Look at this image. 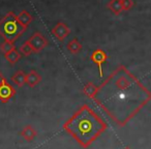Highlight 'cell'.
<instances>
[{
	"mask_svg": "<svg viewBox=\"0 0 151 149\" xmlns=\"http://www.w3.org/2000/svg\"><path fill=\"white\" fill-rule=\"evenodd\" d=\"M67 50L71 54H78L82 50V44L79 42L77 38H73L70 42L67 44Z\"/></svg>",
	"mask_w": 151,
	"mask_h": 149,
	"instance_id": "4fadbf2b",
	"label": "cell"
},
{
	"mask_svg": "<svg viewBox=\"0 0 151 149\" xmlns=\"http://www.w3.org/2000/svg\"><path fill=\"white\" fill-rule=\"evenodd\" d=\"M28 42L31 46L33 53H40L42 50H44L47 46H48L49 42L42 33L40 32H35L31 37L28 40Z\"/></svg>",
	"mask_w": 151,
	"mask_h": 149,
	"instance_id": "277c9868",
	"label": "cell"
},
{
	"mask_svg": "<svg viewBox=\"0 0 151 149\" xmlns=\"http://www.w3.org/2000/svg\"><path fill=\"white\" fill-rule=\"evenodd\" d=\"M107 128V122L88 105L81 106L63 124V130L83 148H88Z\"/></svg>",
	"mask_w": 151,
	"mask_h": 149,
	"instance_id": "7a4b0ae2",
	"label": "cell"
},
{
	"mask_svg": "<svg viewBox=\"0 0 151 149\" xmlns=\"http://www.w3.org/2000/svg\"><path fill=\"white\" fill-rule=\"evenodd\" d=\"M14 49H16L15 44L12 42H7V40H4L2 44L0 45V51L3 53V54H7L9 53L11 51H13Z\"/></svg>",
	"mask_w": 151,
	"mask_h": 149,
	"instance_id": "2e32d148",
	"label": "cell"
},
{
	"mask_svg": "<svg viewBox=\"0 0 151 149\" xmlns=\"http://www.w3.org/2000/svg\"><path fill=\"white\" fill-rule=\"evenodd\" d=\"M121 5L123 11H129L134 6V1L132 0H121Z\"/></svg>",
	"mask_w": 151,
	"mask_h": 149,
	"instance_id": "ac0fdd59",
	"label": "cell"
},
{
	"mask_svg": "<svg viewBox=\"0 0 151 149\" xmlns=\"http://www.w3.org/2000/svg\"><path fill=\"white\" fill-rule=\"evenodd\" d=\"M42 81V77L34 69H31L28 73H26V84L30 87L33 88L36 85H38Z\"/></svg>",
	"mask_w": 151,
	"mask_h": 149,
	"instance_id": "ba28073f",
	"label": "cell"
},
{
	"mask_svg": "<svg viewBox=\"0 0 151 149\" xmlns=\"http://www.w3.org/2000/svg\"><path fill=\"white\" fill-rule=\"evenodd\" d=\"M12 81L18 87H23L26 84V73L23 71H18L12 76Z\"/></svg>",
	"mask_w": 151,
	"mask_h": 149,
	"instance_id": "30bf717a",
	"label": "cell"
},
{
	"mask_svg": "<svg viewBox=\"0 0 151 149\" xmlns=\"http://www.w3.org/2000/svg\"><path fill=\"white\" fill-rule=\"evenodd\" d=\"M20 135H21L22 138H24L26 141L31 142V141H33L34 138L37 136V132H36V130L33 127V126H31L30 124H28V125L24 126V128L21 130Z\"/></svg>",
	"mask_w": 151,
	"mask_h": 149,
	"instance_id": "9c48e42d",
	"label": "cell"
},
{
	"mask_svg": "<svg viewBox=\"0 0 151 149\" xmlns=\"http://www.w3.org/2000/svg\"><path fill=\"white\" fill-rule=\"evenodd\" d=\"M96 91H97V86H95L92 82H88L84 86V88H83V92H84V94L91 99H94L95 94H96Z\"/></svg>",
	"mask_w": 151,
	"mask_h": 149,
	"instance_id": "7c38bea8",
	"label": "cell"
},
{
	"mask_svg": "<svg viewBox=\"0 0 151 149\" xmlns=\"http://www.w3.org/2000/svg\"><path fill=\"white\" fill-rule=\"evenodd\" d=\"M17 18H18V21L26 28H27L28 25L32 22V16L30 15L27 11H22L21 13L17 16Z\"/></svg>",
	"mask_w": 151,
	"mask_h": 149,
	"instance_id": "8fae6325",
	"label": "cell"
},
{
	"mask_svg": "<svg viewBox=\"0 0 151 149\" xmlns=\"http://www.w3.org/2000/svg\"><path fill=\"white\" fill-rule=\"evenodd\" d=\"M7 82V80H6V78H5L4 76H3V73L0 71V85H2V84H4V83H6Z\"/></svg>",
	"mask_w": 151,
	"mask_h": 149,
	"instance_id": "d6986e66",
	"label": "cell"
},
{
	"mask_svg": "<svg viewBox=\"0 0 151 149\" xmlns=\"http://www.w3.org/2000/svg\"><path fill=\"white\" fill-rule=\"evenodd\" d=\"M93 101L119 127L151 101V91L124 65H118L97 86Z\"/></svg>",
	"mask_w": 151,
	"mask_h": 149,
	"instance_id": "6da1fadb",
	"label": "cell"
},
{
	"mask_svg": "<svg viewBox=\"0 0 151 149\" xmlns=\"http://www.w3.org/2000/svg\"><path fill=\"white\" fill-rule=\"evenodd\" d=\"M108 9L111 12H113V14H115V15L121 14V12H123L121 5V0H111L108 3Z\"/></svg>",
	"mask_w": 151,
	"mask_h": 149,
	"instance_id": "9a60e30c",
	"label": "cell"
},
{
	"mask_svg": "<svg viewBox=\"0 0 151 149\" xmlns=\"http://www.w3.org/2000/svg\"><path fill=\"white\" fill-rule=\"evenodd\" d=\"M20 53L21 55H24V56H29L33 53V50H32L31 46L30 44L28 42V40H26L21 47H20Z\"/></svg>",
	"mask_w": 151,
	"mask_h": 149,
	"instance_id": "e0dca14e",
	"label": "cell"
},
{
	"mask_svg": "<svg viewBox=\"0 0 151 149\" xmlns=\"http://www.w3.org/2000/svg\"><path fill=\"white\" fill-rule=\"evenodd\" d=\"M90 58H91V60H92V62L97 65V67H99V77L103 78V75H104L103 64L108 60L107 53H106L104 50H101V49H96V50H94L92 52Z\"/></svg>",
	"mask_w": 151,
	"mask_h": 149,
	"instance_id": "5b68a950",
	"label": "cell"
},
{
	"mask_svg": "<svg viewBox=\"0 0 151 149\" xmlns=\"http://www.w3.org/2000/svg\"><path fill=\"white\" fill-rule=\"evenodd\" d=\"M4 57H5V59L11 63V64H16V63L21 59L22 55H21V53L17 50V49H14L13 51H11L9 53L5 54Z\"/></svg>",
	"mask_w": 151,
	"mask_h": 149,
	"instance_id": "5bb4252c",
	"label": "cell"
},
{
	"mask_svg": "<svg viewBox=\"0 0 151 149\" xmlns=\"http://www.w3.org/2000/svg\"><path fill=\"white\" fill-rule=\"evenodd\" d=\"M124 149H130V147H128V146H127V147H125Z\"/></svg>",
	"mask_w": 151,
	"mask_h": 149,
	"instance_id": "ffe728a7",
	"label": "cell"
},
{
	"mask_svg": "<svg viewBox=\"0 0 151 149\" xmlns=\"http://www.w3.org/2000/svg\"><path fill=\"white\" fill-rule=\"evenodd\" d=\"M52 33L54 34V36L57 38L58 40H64L65 37L70 33V29L67 27V25L65 23H57L55 25V27L52 29Z\"/></svg>",
	"mask_w": 151,
	"mask_h": 149,
	"instance_id": "52a82bcc",
	"label": "cell"
},
{
	"mask_svg": "<svg viewBox=\"0 0 151 149\" xmlns=\"http://www.w3.org/2000/svg\"><path fill=\"white\" fill-rule=\"evenodd\" d=\"M25 31L26 27L18 21L17 15L13 12H9L0 20V35L4 40L15 42Z\"/></svg>",
	"mask_w": 151,
	"mask_h": 149,
	"instance_id": "3957f363",
	"label": "cell"
},
{
	"mask_svg": "<svg viewBox=\"0 0 151 149\" xmlns=\"http://www.w3.org/2000/svg\"><path fill=\"white\" fill-rule=\"evenodd\" d=\"M16 89L12 86L9 83H4L0 85V101L3 104H6L9 101V99H13L16 95Z\"/></svg>",
	"mask_w": 151,
	"mask_h": 149,
	"instance_id": "8992f818",
	"label": "cell"
}]
</instances>
